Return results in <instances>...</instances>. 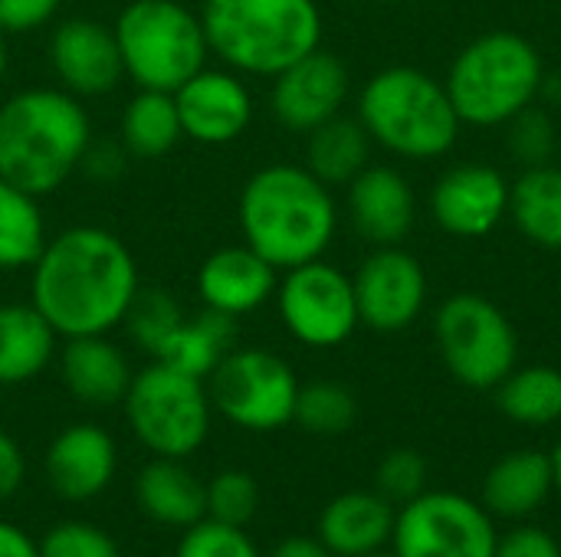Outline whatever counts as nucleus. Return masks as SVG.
I'll return each instance as SVG.
<instances>
[{"mask_svg":"<svg viewBox=\"0 0 561 557\" xmlns=\"http://www.w3.org/2000/svg\"><path fill=\"white\" fill-rule=\"evenodd\" d=\"M394 509L378 492H345L322 509L319 542L329 555L362 557L381 552L394 532Z\"/></svg>","mask_w":561,"mask_h":557,"instance_id":"22","label":"nucleus"},{"mask_svg":"<svg viewBox=\"0 0 561 557\" xmlns=\"http://www.w3.org/2000/svg\"><path fill=\"white\" fill-rule=\"evenodd\" d=\"M510 213L519 227V233L542 246L561 250V167L542 164L526 167L523 177L513 184L510 194Z\"/></svg>","mask_w":561,"mask_h":557,"instance_id":"29","label":"nucleus"},{"mask_svg":"<svg viewBox=\"0 0 561 557\" xmlns=\"http://www.w3.org/2000/svg\"><path fill=\"white\" fill-rule=\"evenodd\" d=\"M371 158V138L358 118L335 115L306 135V167L329 187H348Z\"/></svg>","mask_w":561,"mask_h":557,"instance_id":"28","label":"nucleus"},{"mask_svg":"<svg viewBox=\"0 0 561 557\" xmlns=\"http://www.w3.org/2000/svg\"><path fill=\"white\" fill-rule=\"evenodd\" d=\"M135 440L161 460H187L210 437L214 404L207 381L191 378L164 361L135 371L122 401Z\"/></svg>","mask_w":561,"mask_h":557,"instance_id":"8","label":"nucleus"},{"mask_svg":"<svg viewBox=\"0 0 561 557\" xmlns=\"http://www.w3.org/2000/svg\"><path fill=\"white\" fill-rule=\"evenodd\" d=\"M358 318L371 332H401L414 325L427 302V272L417 256L401 246H375L352 276Z\"/></svg>","mask_w":561,"mask_h":557,"instance_id":"15","label":"nucleus"},{"mask_svg":"<svg viewBox=\"0 0 561 557\" xmlns=\"http://www.w3.org/2000/svg\"><path fill=\"white\" fill-rule=\"evenodd\" d=\"M138 289L131 246L99 223H72L53 233L30 266V302L59 338L112 335Z\"/></svg>","mask_w":561,"mask_h":557,"instance_id":"1","label":"nucleus"},{"mask_svg":"<svg viewBox=\"0 0 561 557\" xmlns=\"http://www.w3.org/2000/svg\"><path fill=\"white\" fill-rule=\"evenodd\" d=\"M270 557H329V552L316 538H286L270 552Z\"/></svg>","mask_w":561,"mask_h":557,"instance_id":"44","label":"nucleus"},{"mask_svg":"<svg viewBox=\"0 0 561 557\" xmlns=\"http://www.w3.org/2000/svg\"><path fill=\"white\" fill-rule=\"evenodd\" d=\"M394 557H493L496 529L483 506L454 492H421L394 515Z\"/></svg>","mask_w":561,"mask_h":557,"instance_id":"12","label":"nucleus"},{"mask_svg":"<svg viewBox=\"0 0 561 557\" xmlns=\"http://www.w3.org/2000/svg\"><path fill=\"white\" fill-rule=\"evenodd\" d=\"M434 335L447 371L473 391L500 387V381L516 368L519 338L513 322L496 302L477 292L444 299L434 318Z\"/></svg>","mask_w":561,"mask_h":557,"instance_id":"9","label":"nucleus"},{"mask_svg":"<svg viewBox=\"0 0 561 557\" xmlns=\"http://www.w3.org/2000/svg\"><path fill=\"white\" fill-rule=\"evenodd\" d=\"M56 364H59V378L69 397L85 407L122 404L135 378L125 348L115 345L108 335L62 338L56 351Z\"/></svg>","mask_w":561,"mask_h":557,"instance_id":"21","label":"nucleus"},{"mask_svg":"<svg viewBox=\"0 0 561 557\" xmlns=\"http://www.w3.org/2000/svg\"><path fill=\"white\" fill-rule=\"evenodd\" d=\"M355 417H358V404L348 387L335 381H312L299 387L293 423H299L302 430L316 437H339L355 423Z\"/></svg>","mask_w":561,"mask_h":557,"instance_id":"33","label":"nucleus"},{"mask_svg":"<svg viewBox=\"0 0 561 557\" xmlns=\"http://www.w3.org/2000/svg\"><path fill=\"white\" fill-rule=\"evenodd\" d=\"M233 348H237V318L201 309L194 315H184V322L164 341L154 361H164L191 378L207 381Z\"/></svg>","mask_w":561,"mask_h":557,"instance_id":"27","label":"nucleus"},{"mask_svg":"<svg viewBox=\"0 0 561 557\" xmlns=\"http://www.w3.org/2000/svg\"><path fill=\"white\" fill-rule=\"evenodd\" d=\"M92 138L89 108L72 92L16 89L0 102V177L43 200L79 174Z\"/></svg>","mask_w":561,"mask_h":557,"instance_id":"3","label":"nucleus"},{"mask_svg":"<svg viewBox=\"0 0 561 557\" xmlns=\"http://www.w3.org/2000/svg\"><path fill=\"white\" fill-rule=\"evenodd\" d=\"M46 62L56 85L82 102L112 95L125 82L115 30L95 16L59 20L46 39Z\"/></svg>","mask_w":561,"mask_h":557,"instance_id":"14","label":"nucleus"},{"mask_svg":"<svg viewBox=\"0 0 561 557\" xmlns=\"http://www.w3.org/2000/svg\"><path fill=\"white\" fill-rule=\"evenodd\" d=\"M552 473H556V489L561 492V440L559 446H556V453H552Z\"/></svg>","mask_w":561,"mask_h":557,"instance_id":"46","label":"nucleus"},{"mask_svg":"<svg viewBox=\"0 0 561 557\" xmlns=\"http://www.w3.org/2000/svg\"><path fill=\"white\" fill-rule=\"evenodd\" d=\"M49 489L66 502L99 499L118 469L115 437L99 423H69L62 427L43 456Z\"/></svg>","mask_w":561,"mask_h":557,"instance_id":"18","label":"nucleus"},{"mask_svg":"<svg viewBox=\"0 0 561 557\" xmlns=\"http://www.w3.org/2000/svg\"><path fill=\"white\" fill-rule=\"evenodd\" d=\"M112 30L135 89L174 92L210 62L201 13L184 0H128Z\"/></svg>","mask_w":561,"mask_h":557,"instance_id":"7","label":"nucleus"},{"mask_svg":"<svg viewBox=\"0 0 561 557\" xmlns=\"http://www.w3.org/2000/svg\"><path fill=\"white\" fill-rule=\"evenodd\" d=\"M181 131L187 141L204 148H227L240 141L253 121V92L247 76L227 66H204L174 92Z\"/></svg>","mask_w":561,"mask_h":557,"instance_id":"13","label":"nucleus"},{"mask_svg":"<svg viewBox=\"0 0 561 557\" xmlns=\"http://www.w3.org/2000/svg\"><path fill=\"white\" fill-rule=\"evenodd\" d=\"M378 496H385L388 502H411L424 492L427 486V463L421 453L414 450H394L381 460L378 466Z\"/></svg>","mask_w":561,"mask_h":557,"instance_id":"38","label":"nucleus"},{"mask_svg":"<svg viewBox=\"0 0 561 557\" xmlns=\"http://www.w3.org/2000/svg\"><path fill=\"white\" fill-rule=\"evenodd\" d=\"M59 351V335L33 302H0V387L36 381Z\"/></svg>","mask_w":561,"mask_h":557,"instance_id":"23","label":"nucleus"},{"mask_svg":"<svg viewBox=\"0 0 561 557\" xmlns=\"http://www.w3.org/2000/svg\"><path fill=\"white\" fill-rule=\"evenodd\" d=\"M506 148L513 151V158L523 167L552 164V158L559 151V131H556V121L549 118V112L539 105H529L516 118H510L506 121Z\"/></svg>","mask_w":561,"mask_h":557,"instance_id":"34","label":"nucleus"},{"mask_svg":"<svg viewBox=\"0 0 561 557\" xmlns=\"http://www.w3.org/2000/svg\"><path fill=\"white\" fill-rule=\"evenodd\" d=\"M358 121L385 151L408 161H434L457 144L460 115L447 85L414 66H388L358 92Z\"/></svg>","mask_w":561,"mask_h":557,"instance_id":"5","label":"nucleus"},{"mask_svg":"<svg viewBox=\"0 0 561 557\" xmlns=\"http://www.w3.org/2000/svg\"><path fill=\"white\" fill-rule=\"evenodd\" d=\"M39 557H122L115 538L89 522H59L39 538Z\"/></svg>","mask_w":561,"mask_h":557,"instance_id":"37","label":"nucleus"},{"mask_svg":"<svg viewBox=\"0 0 561 557\" xmlns=\"http://www.w3.org/2000/svg\"><path fill=\"white\" fill-rule=\"evenodd\" d=\"M299 378L276 351L233 348L207 378L214 414L250 433H273L293 423Z\"/></svg>","mask_w":561,"mask_h":557,"instance_id":"10","label":"nucleus"},{"mask_svg":"<svg viewBox=\"0 0 561 557\" xmlns=\"http://www.w3.org/2000/svg\"><path fill=\"white\" fill-rule=\"evenodd\" d=\"M362 557H394V555H385V552H371V555H362Z\"/></svg>","mask_w":561,"mask_h":557,"instance_id":"47","label":"nucleus"},{"mask_svg":"<svg viewBox=\"0 0 561 557\" xmlns=\"http://www.w3.org/2000/svg\"><path fill=\"white\" fill-rule=\"evenodd\" d=\"M62 10V0H0V33L23 36L46 30Z\"/></svg>","mask_w":561,"mask_h":557,"instance_id":"39","label":"nucleus"},{"mask_svg":"<svg viewBox=\"0 0 561 557\" xmlns=\"http://www.w3.org/2000/svg\"><path fill=\"white\" fill-rule=\"evenodd\" d=\"M273 302L283 328L316 351L345 345L362 325L352 276L325 259L286 269L276 282Z\"/></svg>","mask_w":561,"mask_h":557,"instance_id":"11","label":"nucleus"},{"mask_svg":"<svg viewBox=\"0 0 561 557\" xmlns=\"http://www.w3.org/2000/svg\"><path fill=\"white\" fill-rule=\"evenodd\" d=\"M240 236L279 272L322 259L339 233V204L306 164H263L237 197Z\"/></svg>","mask_w":561,"mask_h":557,"instance_id":"2","label":"nucleus"},{"mask_svg":"<svg viewBox=\"0 0 561 557\" xmlns=\"http://www.w3.org/2000/svg\"><path fill=\"white\" fill-rule=\"evenodd\" d=\"M174 557H260V552L243 529L201 519L197 525L184 529Z\"/></svg>","mask_w":561,"mask_h":557,"instance_id":"36","label":"nucleus"},{"mask_svg":"<svg viewBox=\"0 0 561 557\" xmlns=\"http://www.w3.org/2000/svg\"><path fill=\"white\" fill-rule=\"evenodd\" d=\"M7 72H10V43H7V36L0 33V85H3Z\"/></svg>","mask_w":561,"mask_h":557,"instance_id":"45","label":"nucleus"},{"mask_svg":"<svg viewBox=\"0 0 561 557\" xmlns=\"http://www.w3.org/2000/svg\"><path fill=\"white\" fill-rule=\"evenodd\" d=\"M542 82L546 62L539 49L513 30H493L457 53L444 85L460 121L496 128L536 105Z\"/></svg>","mask_w":561,"mask_h":557,"instance_id":"6","label":"nucleus"},{"mask_svg":"<svg viewBox=\"0 0 561 557\" xmlns=\"http://www.w3.org/2000/svg\"><path fill=\"white\" fill-rule=\"evenodd\" d=\"M493 557H561V545L542 529H516L496 538Z\"/></svg>","mask_w":561,"mask_h":557,"instance_id":"41","label":"nucleus"},{"mask_svg":"<svg viewBox=\"0 0 561 557\" xmlns=\"http://www.w3.org/2000/svg\"><path fill=\"white\" fill-rule=\"evenodd\" d=\"M513 184L490 164H457L431 190V213L437 227L457 240H480L493 233L510 213Z\"/></svg>","mask_w":561,"mask_h":557,"instance_id":"17","label":"nucleus"},{"mask_svg":"<svg viewBox=\"0 0 561 557\" xmlns=\"http://www.w3.org/2000/svg\"><path fill=\"white\" fill-rule=\"evenodd\" d=\"M138 509L164 529H191L207 519V486L184 466V460L154 456L135 483Z\"/></svg>","mask_w":561,"mask_h":557,"instance_id":"24","label":"nucleus"},{"mask_svg":"<svg viewBox=\"0 0 561 557\" xmlns=\"http://www.w3.org/2000/svg\"><path fill=\"white\" fill-rule=\"evenodd\" d=\"M210 59L247 76L273 79L322 46L316 0H201Z\"/></svg>","mask_w":561,"mask_h":557,"instance_id":"4","label":"nucleus"},{"mask_svg":"<svg viewBox=\"0 0 561 557\" xmlns=\"http://www.w3.org/2000/svg\"><path fill=\"white\" fill-rule=\"evenodd\" d=\"M49 230L39 197L0 177V272H23L36 263Z\"/></svg>","mask_w":561,"mask_h":557,"instance_id":"30","label":"nucleus"},{"mask_svg":"<svg viewBox=\"0 0 561 557\" xmlns=\"http://www.w3.org/2000/svg\"><path fill=\"white\" fill-rule=\"evenodd\" d=\"M260 509V486L243 469H227L207 486V519L243 529Z\"/></svg>","mask_w":561,"mask_h":557,"instance_id":"35","label":"nucleus"},{"mask_svg":"<svg viewBox=\"0 0 561 557\" xmlns=\"http://www.w3.org/2000/svg\"><path fill=\"white\" fill-rule=\"evenodd\" d=\"M23 476H26V460H23V450L20 443L0 427V502L13 499L16 489L23 486Z\"/></svg>","mask_w":561,"mask_h":557,"instance_id":"42","label":"nucleus"},{"mask_svg":"<svg viewBox=\"0 0 561 557\" xmlns=\"http://www.w3.org/2000/svg\"><path fill=\"white\" fill-rule=\"evenodd\" d=\"M0 557H39V545L23 529L0 522Z\"/></svg>","mask_w":561,"mask_h":557,"instance_id":"43","label":"nucleus"},{"mask_svg":"<svg viewBox=\"0 0 561 557\" xmlns=\"http://www.w3.org/2000/svg\"><path fill=\"white\" fill-rule=\"evenodd\" d=\"M348 92H352L348 66L335 53L319 46L309 56L286 66L279 76H273L270 112L286 131L309 135L329 118L342 115Z\"/></svg>","mask_w":561,"mask_h":557,"instance_id":"16","label":"nucleus"},{"mask_svg":"<svg viewBox=\"0 0 561 557\" xmlns=\"http://www.w3.org/2000/svg\"><path fill=\"white\" fill-rule=\"evenodd\" d=\"M345 210L355 233L371 246H401L417 217L408 177L388 164H368L348 184Z\"/></svg>","mask_w":561,"mask_h":557,"instance_id":"20","label":"nucleus"},{"mask_svg":"<svg viewBox=\"0 0 561 557\" xmlns=\"http://www.w3.org/2000/svg\"><path fill=\"white\" fill-rule=\"evenodd\" d=\"M500 410L523 427H549L561 420V371L549 364L513 368L496 387Z\"/></svg>","mask_w":561,"mask_h":557,"instance_id":"31","label":"nucleus"},{"mask_svg":"<svg viewBox=\"0 0 561 557\" xmlns=\"http://www.w3.org/2000/svg\"><path fill=\"white\" fill-rule=\"evenodd\" d=\"M184 305L178 302L174 292L158 289V286H141L122 328L128 332V338L135 341L138 351L145 355H158L164 348V341L178 332V325L184 322Z\"/></svg>","mask_w":561,"mask_h":557,"instance_id":"32","label":"nucleus"},{"mask_svg":"<svg viewBox=\"0 0 561 557\" xmlns=\"http://www.w3.org/2000/svg\"><path fill=\"white\" fill-rule=\"evenodd\" d=\"M556 489L552 456L539 450H516L503 456L483 479V506L500 519L533 515Z\"/></svg>","mask_w":561,"mask_h":557,"instance_id":"25","label":"nucleus"},{"mask_svg":"<svg viewBox=\"0 0 561 557\" xmlns=\"http://www.w3.org/2000/svg\"><path fill=\"white\" fill-rule=\"evenodd\" d=\"M276 282H279V269L247 243L214 250L210 256H204L194 276L201 309L230 315L237 322L270 305L276 295Z\"/></svg>","mask_w":561,"mask_h":557,"instance_id":"19","label":"nucleus"},{"mask_svg":"<svg viewBox=\"0 0 561 557\" xmlns=\"http://www.w3.org/2000/svg\"><path fill=\"white\" fill-rule=\"evenodd\" d=\"M115 138L128 151V158L138 161H158L171 154L184 141L174 95L154 89H135V95L118 112Z\"/></svg>","mask_w":561,"mask_h":557,"instance_id":"26","label":"nucleus"},{"mask_svg":"<svg viewBox=\"0 0 561 557\" xmlns=\"http://www.w3.org/2000/svg\"><path fill=\"white\" fill-rule=\"evenodd\" d=\"M125 164H128V151L118 144V138L115 141H95L92 138L79 174H85L89 181H99V184H112V181L122 177Z\"/></svg>","mask_w":561,"mask_h":557,"instance_id":"40","label":"nucleus"}]
</instances>
